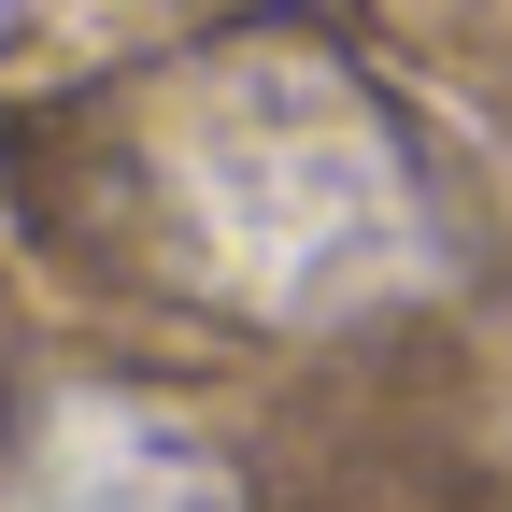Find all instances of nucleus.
Masks as SVG:
<instances>
[{"instance_id": "nucleus-1", "label": "nucleus", "mask_w": 512, "mask_h": 512, "mask_svg": "<svg viewBox=\"0 0 512 512\" xmlns=\"http://www.w3.org/2000/svg\"><path fill=\"white\" fill-rule=\"evenodd\" d=\"M86 271L256 342H342L456 285V200L328 29L256 15L86 86L43 143Z\"/></svg>"}]
</instances>
